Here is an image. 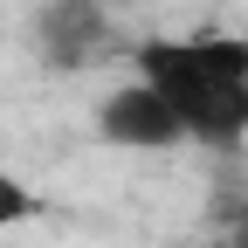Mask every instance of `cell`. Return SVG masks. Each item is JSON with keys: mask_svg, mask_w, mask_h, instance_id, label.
Instances as JSON below:
<instances>
[{"mask_svg": "<svg viewBox=\"0 0 248 248\" xmlns=\"http://www.w3.org/2000/svg\"><path fill=\"white\" fill-rule=\"evenodd\" d=\"M35 214H42V193H35L28 179H14L7 166H0V234H7V228H28Z\"/></svg>", "mask_w": 248, "mask_h": 248, "instance_id": "cell-4", "label": "cell"}, {"mask_svg": "<svg viewBox=\"0 0 248 248\" xmlns=\"http://www.w3.org/2000/svg\"><path fill=\"white\" fill-rule=\"evenodd\" d=\"M97 138L117 145V152H172V145H186L179 124H172V110L152 97L145 83H117L97 104Z\"/></svg>", "mask_w": 248, "mask_h": 248, "instance_id": "cell-2", "label": "cell"}, {"mask_svg": "<svg viewBox=\"0 0 248 248\" xmlns=\"http://www.w3.org/2000/svg\"><path fill=\"white\" fill-rule=\"evenodd\" d=\"M131 83H145L186 145L234 152L248 138V35H152L131 42Z\"/></svg>", "mask_w": 248, "mask_h": 248, "instance_id": "cell-1", "label": "cell"}, {"mask_svg": "<svg viewBox=\"0 0 248 248\" xmlns=\"http://www.w3.org/2000/svg\"><path fill=\"white\" fill-rule=\"evenodd\" d=\"M42 48H48V62H62V69H83V62H97V55L124 48V42H110L97 0H55V7L42 14Z\"/></svg>", "mask_w": 248, "mask_h": 248, "instance_id": "cell-3", "label": "cell"}, {"mask_svg": "<svg viewBox=\"0 0 248 248\" xmlns=\"http://www.w3.org/2000/svg\"><path fill=\"white\" fill-rule=\"evenodd\" d=\"M228 248H248V241H228Z\"/></svg>", "mask_w": 248, "mask_h": 248, "instance_id": "cell-5", "label": "cell"}]
</instances>
